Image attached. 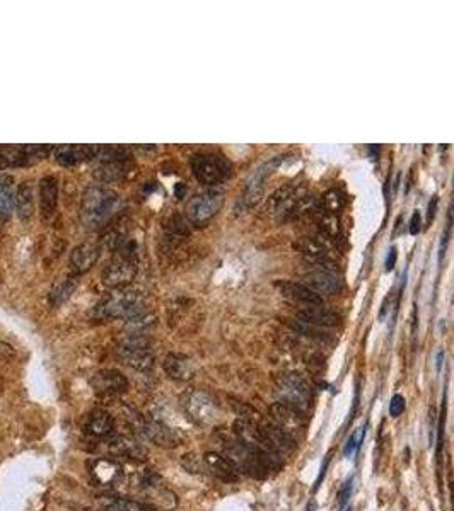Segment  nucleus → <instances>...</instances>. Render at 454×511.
<instances>
[{"instance_id":"f257e3e1","label":"nucleus","mask_w":454,"mask_h":511,"mask_svg":"<svg viewBox=\"0 0 454 511\" xmlns=\"http://www.w3.org/2000/svg\"><path fill=\"white\" fill-rule=\"evenodd\" d=\"M120 207V198L113 189L96 186L85 193L81 205V222L87 229H99L106 225Z\"/></svg>"},{"instance_id":"f03ea898","label":"nucleus","mask_w":454,"mask_h":511,"mask_svg":"<svg viewBox=\"0 0 454 511\" xmlns=\"http://www.w3.org/2000/svg\"><path fill=\"white\" fill-rule=\"evenodd\" d=\"M125 417L130 423V426L135 430V433L142 435L144 438L155 443L158 447H162V449H174V447L181 445L180 433L167 426L165 421L155 419V417L152 416H142L139 411L130 408H126Z\"/></svg>"},{"instance_id":"7ed1b4c3","label":"nucleus","mask_w":454,"mask_h":511,"mask_svg":"<svg viewBox=\"0 0 454 511\" xmlns=\"http://www.w3.org/2000/svg\"><path fill=\"white\" fill-rule=\"evenodd\" d=\"M278 402H284L289 408L299 413H306L311 406V387L303 375L284 374L277 379Z\"/></svg>"},{"instance_id":"20e7f679","label":"nucleus","mask_w":454,"mask_h":511,"mask_svg":"<svg viewBox=\"0 0 454 511\" xmlns=\"http://www.w3.org/2000/svg\"><path fill=\"white\" fill-rule=\"evenodd\" d=\"M145 314L144 302L137 292H118L108 297L98 307L96 315L101 319H126L133 320Z\"/></svg>"},{"instance_id":"39448f33","label":"nucleus","mask_w":454,"mask_h":511,"mask_svg":"<svg viewBox=\"0 0 454 511\" xmlns=\"http://www.w3.org/2000/svg\"><path fill=\"white\" fill-rule=\"evenodd\" d=\"M186 416L199 426H214L221 419V411L214 399L203 390H188L181 397Z\"/></svg>"},{"instance_id":"423d86ee","label":"nucleus","mask_w":454,"mask_h":511,"mask_svg":"<svg viewBox=\"0 0 454 511\" xmlns=\"http://www.w3.org/2000/svg\"><path fill=\"white\" fill-rule=\"evenodd\" d=\"M192 171L193 176L199 179V182L207 186L219 184L226 181L230 174L229 162L221 155L215 154H196L192 157Z\"/></svg>"},{"instance_id":"0eeeda50","label":"nucleus","mask_w":454,"mask_h":511,"mask_svg":"<svg viewBox=\"0 0 454 511\" xmlns=\"http://www.w3.org/2000/svg\"><path fill=\"white\" fill-rule=\"evenodd\" d=\"M137 275V254L132 245H124L104 271V283L113 288L128 285Z\"/></svg>"},{"instance_id":"6e6552de","label":"nucleus","mask_w":454,"mask_h":511,"mask_svg":"<svg viewBox=\"0 0 454 511\" xmlns=\"http://www.w3.org/2000/svg\"><path fill=\"white\" fill-rule=\"evenodd\" d=\"M222 205H224V193L221 189H210V191L196 195L190 200L188 207H186V215L192 223L203 225L219 214Z\"/></svg>"},{"instance_id":"1a4fd4ad","label":"nucleus","mask_w":454,"mask_h":511,"mask_svg":"<svg viewBox=\"0 0 454 511\" xmlns=\"http://www.w3.org/2000/svg\"><path fill=\"white\" fill-rule=\"evenodd\" d=\"M117 356L126 367L135 368V370L140 372H149L154 367V354H152L147 343L140 336H135V338H130L128 341L121 343L117 349Z\"/></svg>"},{"instance_id":"9d476101","label":"nucleus","mask_w":454,"mask_h":511,"mask_svg":"<svg viewBox=\"0 0 454 511\" xmlns=\"http://www.w3.org/2000/svg\"><path fill=\"white\" fill-rule=\"evenodd\" d=\"M53 147L50 145H26L16 148H0V171L29 166L47 157Z\"/></svg>"},{"instance_id":"9b49d317","label":"nucleus","mask_w":454,"mask_h":511,"mask_svg":"<svg viewBox=\"0 0 454 511\" xmlns=\"http://www.w3.org/2000/svg\"><path fill=\"white\" fill-rule=\"evenodd\" d=\"M104 449H106L108 453L113 455V457H125L132 458V460H145V457H147L145 447L139 440L130 435L110 436Z\"/></svg>"},{"instance_id":"f8f14e48","label":"nucleus","mask_w":454,"mask_h":511,"mask_svg":"<svg viewBox=\"0 0 454 511\" xmlns=\"http://www.w3.org/2000/svg\"><path fill=\"white\" fill-rule=\"evenodd\" d=\"M91 386L94 392L101 395V397H115V395L126 392L128 380L117 370H103L92 376Z\"/></svg>"},{"instance_id":"ddd939ff","label":"nucleus","mask_w":454,"mask_h":511,"mask_svg":"<svg viewBox=\"0 0 454 511\" xmlns=\"http://www.w3.org/2000/svg\"><path fill=\"white\" fill-rule=\"evenodd\" d=\"M99 152L101 147L98 145H62L55 150V159L63 167H74L98 157Z\"/></svg>"},{"instance_id":"4468645a","label":"nucleus","mask_w":454,"mask_h":511,"mask_svg":"<svg viewBox=\"0 0 454 511\" xmlns=\"http://www.w3.org/2000/svg\"><path fill=\"white\" fill-rule=\"evenodd\" d=\"M89 471H91L92 479H94V483H98V486H117L124 479L121 465L111 458H94L91 462Z\"/></svg>"},{"instance_id":"2eb2a0df","label":"nucleus","mask_w":454,"mask_h":511,"mask_svg":"<svg viewBox=\"0 0 454 511\" xmlns=\"http://www.w3.org/2000/svg\"><path fill=\"white\" fill-rule=\"evenodd\" d=\"M203 464H205L208 472L214 474L217 479L224 480V483H236V480H239V469L226 455L208 452L203 455Z\"/></svg>"},{"instance_id":"dca6fc26","label":"nucleus","mask_w":454,"mask_h":511,"mask_svg":"<svg viewBox=\"0 0 454 511\" xmlns=\"http://www.w3.org/2000/svg\"><path fill=\"white\" fill-rule=\"evenodd\" d=\"M115 428H117L115 417L103 409H94L85 416L84 430L94 438H110V436H113Z\"/></svg>"},{"instance_id":"f3484780","label":"nucleus","mask_w":454,"mask_h":511,"mask_svg":"<svg viewBox=\"0 0 454 511\" xmlns=\"http://www.w3.org/2000/svg\"><path fill=\"white\" fill-rule=\"evenodd\" d=\"M58 184L55 176H44L40 181V215L44 222H50L57 211Z\"/></svg>"},{"instance_id":"a211bd4d","label":"nucleus","mask_w":454,"mask_h":511,"mask_svg":"<svg viewBox=\"0 0 454 511\" xmlns=\"http://www.w3.org/2000/svg\"><path fill=\"white\" fill-rule=\"evenodd\" d=\"M162 368H165L166 375L173 380H180V382H186V380L193 379L195 375V363L192 358L185 356L180 353H169L162 361Z\"/></svg>"},{"instance_id":"6ab92c4d","label":"nucleus","mask_w":454,"mask_h":511,"mask_svg":"<svg viewBox=\"0 0 454 511\" xmlns=\"http://www.w3.org/2000/svg\"><path fill=\"white\" fill-rule=\"evenodd\" d=\"M278 290L282 292V295L289 300L297 302L304 307V305H323V298L319 293H316L314 290H311L310 286H306L304 283H296V282H280L277 283Z\"/></svg>"},{"instance_id":"aec40b11","label":"nucleus","mask_w":454,"mask_h":511,"mask_svg":"<svg viewBox=\"0 0 454 511\" xmlns=\"http://www.w3.org/2000/svg\"><path fill=\"white\" fill-rule=\"evenodd\" d=\"M270 417L271 423L284 428L287 433L299 430L304 423V414L289 408L284 402H274V404L270 406Z\"/></svg>"},{"instance_id":"412c9836","label":"nucleus","mask_w":454,"mask_h":511,"mask_svg":"<svg viewBox=\"0 0 454 511\" xmlns=\"http://www.w3.org/2000/svg\"><path fill=\"white\" fill-rule=\"evenodd\" d=\"M278 162H280V159L270 160V162H267L265 166L260 167L258 171H255V174L249 177L246 189H244V196H243L244 203H246L248 207H251V205H255L256 201H260V198H262L263 195V186H265L267 177H269L271 169H274L275 166H278Z\"/></svg>"},{"instance_id":"4be33fe9","label":"nucleus","mask_w":454,"mask_h":511,"mask_svg":"<svg viewBox=\"0 0 454 511\" xmlns=\"http://www.w3.org/2000/svg\"><path fill=\"white\" fill-rule=\"evenodd\" d=\"M297 319L319 327L338 326L340 324V315L335 314L333 311H328L325 305H304L297 312Z\"/></svg>"},{"instance_id":"5701e85b","label":"nucleus","mask_w":454,"mask_h":511,"mask_svg":"<svg viewBox=\"0 0 454 511\" xmlns=\"http://www.w3.org/2000/svg\"><path fill=\"white\" fill-rule=\"evenodd\" d=\"M304 285L310 286L316 293H331L337 292L340 288V282H338L337 273H328V271L312 270L310 273L304 275Z\"/></svg>"},{"instance_id":"b1692460","label":"nucleus","mask_w":454,"mask_h":511,"mask_svg":"<svg viewBox=\"0 0 454 511\" xmlns=\"http://www.w3.org/2000/svg\"><path fill=\"white\" fill-rule=\"evenodd\" d=\"M99 257V248L94 244H81L70 254V266L76 273H85L94 266Z\"/></svg>"},{"instance_id":"393cba45","label":"nucleus","mask_w":454,"mask_h":511,"mask_svg":"<svg viewBox=\"0 0 454 511\" xmlns=\"http://www.w3.org/2000/svg\"><path fill=\"white\" fill-rule=\"evenodd\" d=\"M36 208V195L35 186L31 181L22 182L16 191V211L21 216V220H29L35 215Z\"/></svg>"},{"instance_id":"a878e982","label":"nucleus","mask_w":454,"mask_h":511,"mask_svg":"<svg viewBox=\"0 0 454 511\" xmlns=\"http://www.w3.org/2000/svg\"><path fill=\"white\" fill-rule=\"evenodd\" d=\"M260 428L265 433V436L269 438L271 445H274L280 453L289 452V450L292 449L294 440L292 436H290V433L285 431L284 428L277 426V424L271 423V421H263V423H260Z\"/></svg>"},{"instance_id":"bb28decb","label":"nucleus","mask_w":454,"mask_h":511,"mask_svg":"<svg viewBox=\"0 0 454 511\" xmlns=\"http://www.w3.org/2000/svg\"><path fill=\"white\" fill-rule=\"evenodd\" d=\"M16 208V193H12V177L0 174V220H7Z\"/></svg>"},{"instance_id":"cd10ccee","label":"nucleus","mask_w":454,"mask_h":511,"mask_svg":"<svg viewBox=\"0 0 454 511\" xmlns=\"http://www.w3.org/2000/svg\"><path fill=\"white\" fill-rule=\"evenodd\" d=\"M297 249H299V252H303L304 261L306 259H330L328 251H326V248L318 241V239H312V237L299 239V242H297Z\"/></svg>"},{"instance_id":"c85d7f7f","label":"nucleus","mask_w":454,"mask_h":511,"mask_svg":"<svg viewBox=\"0 0 454 511\" xmlns=\"http://www.w3.org/2000/svg\"><path fill=\"white\" fill-rule=\"evenodd\" d=\"M103 511H155L152 506L145 505V503L132 501V499H113L108 503V506Z\"/></svg>"},{"instance_id":"c756f323","label":"nucleus","mask_w":454,"mask_h":511,"mask_svg":"<svg viewBox=\"0 0 454 511\" xmlns=\"http://www.w3.org/2000/svg\"><path fill=\"white\" fill-rule=\"evenodd\" d=\"M321 203L326 214L337 215L338 211L342 210V207H344V198H342V195L337 189H330V191H326L325 195H323Z\"/></svg>"},{"instance_id":"7c9ffc66","label":"nucleus","mask_w":454,"mask_h":511,"mask_svg":"<svg viewBox=\"0 0 454 511\" xmlns=\"http://www.w3.org/2000/svg\"><path fill=\"white\" fill-rule=\"evenodd\" d=\"M319 225H321L323 232H325L330 239H333V241H337V239L340 237V227H338L337 215L323 214L321 218H319Z\"/></svg>"},{"instance_id":"2f4dec72","label":"nucleus","mask_w":454,"mask_h":511,"mask_svg":"<svg viewBox=\"0 0 454 511\" xmlns=\"http://www.w3.org/2000/svg\"><path fill=\"white\" fill-rule=\"evenodd\" d=\"M230 408L236 411L237 416L243 417V419H249V421H253V423H258L260 421V413L256 411V409H253L249 404H246V402L230 399Z\"/></svg>"},{"instance_id":"473e14b6","label":"nucleus","mask_w":454,"mask_h":511,"mask_svg":"<svg viewBox=\"0 0 454 511\" xmlns=\"http://www.w3.org/2000/svg\"><path fill=\"white\" fill-rule=\"evenodd\" d=\"M76 279L70 278L67 279V282H63L62 285H58L57 288L51 292V304H60V302L67 300V298L70 297V293L74 292V288H76Z\"/></svg>"},{"instance_id":"72a5a7b5","label":"nucleus","mask_w":454,"mask_h":511,"mask_svg":"<svg viewBox=\"0 0 454 511\" xmlns=\"http://www.w3.org/2000/svg\"><path fill=\"white\" fill-rule=\"evenodd\" d=\"M364 435H366V430H364V428H362V430H360V433L355 431L351 436V438H348V442L345 443V449H344V453L347 455V457H348V455H352L353 452H355L357 449H359L360 443H362V440H364Z\"/></svg>"},{"instance_id":"f704fd0d","label":"nucleus","mask_w":454,"mask_h":511,"mask_svg":"<svg viewBox=\"0 0 454 511\" xmlns=\"http://www.w3.org/2000/svg\"><path fill=\"white\" fill-rule=\"evenodd\" d=\"M181 462H183L185 469H188L190 472H202V465H205L203 464V460H200V458L193 453L185 455Z\"/></svg>"},{"instance_id":"c9c22d12","label":"nucleus","mask_w":454,"mask_h":511,"mask_svg":"<svg viewBox=\"0 0 454 511\" xmlns=\"http://www.w3.org/2000/svg\"><path fill=\"white\" fill-rule=\"evenodd\" d=\"M352 479H348L347 483L344 484V486L340 487V492H338V508L344 510L345 505H347V501L351 499V494H352Z\"/></svg>"},{"instance_id":"e433bc0d","label":"nucleus","mask_w":454,"mask_h":511,"mask_svg":"<svg viewBox=\"0 0 454 511\" xmlns=\"http://www.w3.org/2000/svg\"><path fill=\"white\" fill-rule=\"evenodd\" d=\"M403 411H405V399L401 397V395H394L392 402H389V414H392L393 417H398Z\"/></svg>"},{"instance_id":"4c0bfd02","label":"nucleus","mask_w":454,"mask_h":511,"mask_svg":"<svg viewBox=\"0 0 454 511\" xmlns=\"http://www.w3.org/2000/svg\"><path fill=\"white\" fill-rule=\"evenodd\" d=\"M419 232H420V214L419 211H415L410 220V234L415 236V234H419Z\"/></svg>"},{"instance_id":"58836bf2","label":"nucleus","mask_w":454,"mask_h":511,"mask_svg":"<svg viewBox=\"0 0 454 511\" xmlns=\"http://www.w3.org/2000/svg\"><path fill=\"white\" fill-rule=\"evenodd\" d=\"M394 263H396V249L392 248V251H389V254H388V259H386V271H392Z\"/></svg>"},{"instance_id":"ea45409f","label":"nucleus","mask_w":454,"mask_h":511,"mask_svg":"<svg viewBox=\"0 0 454 511\" xmlns=\"http://www.w3.org/2000/svg\"><path fill=\"white\" fill-rule=\"evenodd\" d=\"M435 208H437V196H434L429 203V223L432 222L435 216Z\"/></svg>"},{"instance_id":"a19ab883","label":"nucleus","mask_w":454,"mask_h":511,"mask_svg":"<svg viewBox=\"0 0 454 511\" xmlns=\"http://www.w3.org/2000/svg\"><path fill=\"white\" fill-rule=\"evenodd\" d=\"M314 508H316V503L311 501L310 503V508H308V511H314Z\"/></svg>"},{"instance_id":"79ce46f5","label":"nucleus","mask_w":454,"mask_h":511,"mask_svg":"<svg viewBox=\"0 0 454 511\" xmlns=\"http://www.w3.org/2000/svg\"><path fill=\"white\" fill-rule=\"evenodd\" d=\"M345 511H352V510H345Z\"/></svg>"}]
</instances>
